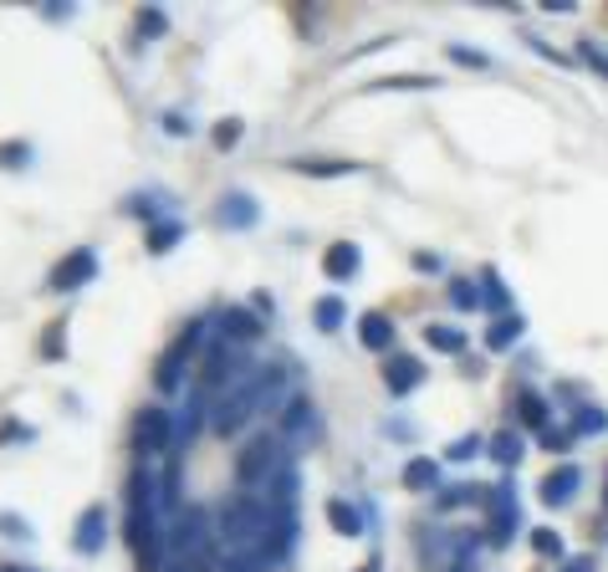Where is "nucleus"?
Here are the masks:
<instances>
[{
	"mask_svg": "<svg viewBox=\"0 0 608 572\" xmlns=\"http://www.w3.org/2000/svg\"><path fill=\"white\" fill-rule=\"evenodd\" d=\"M215 547H221L225 572H267L282 562V537H277V512L267 496H236L225 501L215 521Z\"/></svg>",
	"mask_w": 608,
	"mask_h": 572,
	"instance_id": "1",
	"label": "nucleus"
},
{
	"mask_svg": "<svg viewBox=\"0 0 608 572\" xmlns=\"http://www.w3.org/2000/svg\"><path fill=\"white\" fill-rule=\"evenodd\" d=\"M169 496L164 481L149 466L128 475V547H134L138 572H164V527H159V501Z\"/></svg>",
	"mask_w": 608,
	"mask_h": 572,
	"instance_id": "2",
	"label": "nucleus"
},
{
	"mask_svg": "<svg viewBox=\"0 0 608 572\" xmlns=\"http://www.w3.org/2000/svg\"><path fill=\"white\" fill-rule=\"evenodd\" d=\"M286 466H292V460H286L282 440H277V435H256V440L240 450V460H236V481L246 485V496H251V491L267 496V485L277 481Z\"/></svg>",
	"mask_w": 608,
	"mask_h": 572,
	"instance_id": "3",
	"label": "nucleus"
},
{
	"mask_svg": "<svg viewBox=\"0 0 608 572\" xmlns=\"http://www.w3.org/2000/svg\"><path fill=\"white\" fill-rule=\"evenodd\" d=\"M200 343H205V323H190L174 343H169V352L159 358V373H154L159 394H174L179 383L190 379V358H194V348H200Z\"/></svg>",
	"mask_w": 608,
	"mask_h": 572,
	"instance_id": "4",
	"label": "nucleus"
},
{
	"mask_svg": "<svg viewBox=\"0 0 608 572\" xmlns=\"http://www.w3.org/2000/svg\"><path fill=\"white\" fill-rule=\"evenodd\" d=\"M210 542H215L210 516L200 512V506H190V512L179 516V527H174V562H205V547Z\"/></svg>",
	"mask_w": 608,
	"mask_h": 572,
	"instance_id": "5",
	"label": "nucleus"
},
{
	"mask_svg": "<svg viewBox=\"0 0 608 572\" xmlns=\"http://www.w3.org/2000/svg\"><path fill=\"white\" fill-rule=\"evenodd\" d=\"M169 445H174V419H169V410H138V425H134V450H138V460L164 456Z\"/></svg>",
	"mask_w": 608,
	"mask_h": 572,
	"instance_id": "6",
	"label": "nucleus"
},
{
	"mask_svg": "<svg viewBox=\"0 0 608 572\" xmlns=\"http://www.w3.org/2000/svg\"><path fill=\"white\" fill-rule=\"evenodd\" d=\"M486 506H491V527H486L491 547H506L511 537H517V527H521L517 491H511V481H506V485H491V491H486Z\"/></svg>",
	"mask_w": 608,
	"mask_h": 572,
	"instance_id": "7",
	"label": "nucleus"
},
{
	"mask_svg": "<svg viewBox=\"0 0 608 572\" xmlns=\"http://www.w3.org/2000/svg\"><path fill=\"white\" fill-rule=\"evenodd\" d=\"M98 277V256L88 246H77L72 256H61L57 271H52V292H77V287H88Z\"/></svg>",
	"mask_w": 608,
	"mask_h": 572,
	"instance_id": "8",
	"label": "nucleus"
},
{
	"mask_svg": "<svg viewBox=\"0 0 608 572\" xmlns=\"http://www.w3.org/2000/svg\"><path fill=\"white\" fill-rule=\"evenodd\" d=\"M578 485H583V470L567 460V466H558L552 475H542V485H537V496H542V506H573V496H578Z\"/></svg>",
	"mask_w": 608,
	"mask_h": 572,
	"instance_id": "9",
	"label": "nucleus"
},
{
	"mask_svg": "<svg viewBox=\"0 0 608 572\" xmlns=\"http://www.w3.org/2000/svg\"><path fill=\"white\" fill-rule=\"evenodd\" d=\"M419 383H425V363H419V358H409V352H394V358L384 363V389L394 399L415 394Z\"/></svg>",
	"mask_w": 608,
	"mask_h": 572,
	"instance_id": "10",
	"label": "nucleus"
},
{
	"mask_svg": "<svg viewBox=\"0 0 608 572\" xmlns=\"http://www.w3.org/2000/svg\"><path fill=\"white\" fill-rule=\"evenodd\" d=\"M215 221H221L225 231H251V225L261 221V205H256L251 194L230 190V194H221V210H215Z\"/></svg>",
	"mask_w": 608,
	"mask_h": 572,
	"instance_id": "11",
	"label": "nucleus"
},
{
	"mask_svg": "<svg viewBox=\"0 0 608 572\" xmlns=\"http://www.w3.org/2000/svg\"><path fill=\"white\" fill-rule=\"evenodd\" d=\"M103 537H108V516H103V506H88V512L77 516V537H72V547L82 552V558H92V552L103 547Z\"/></svg>",
	"mask_w": 608,
	"mask_h": 572,
	"instance_id": "12",
	"label": "nucleus"
},
{
	"mask_svg": "<svg viewBox=\"0 0 608 572\" xmlns=\"http://www.w3.org/2000/svg\"><path fill=\"white\" fill-rule=\"evenodd\" d=\"M261 338V317L246 307H225L221 312V343H256Z\"/></svg>",
	"mask_w": 608,
	"mask_h": 572,
	"instance_id": "13",
	"label": "nucleus"
},
{
	"mask_svg": "<svg viewBox=\"0 0 608 572\" xmlns=\"http://www.w3.org/2000/svg\"><path fill=\"white\" fill-rule=\"evenodd\" d=\"M358 266H363L358 246L353 240H338V246H327V256H323V277L327 281H348V277H358Z\"/></svg>",
	"mask_w": 608,
	"mask_h": 572,
	"instance_id": "14",
	"label": "nucleus"
},
{
	"mask_svg": "<svg viewBox=\"0 0 608 572\" xmlns=\"http://www.w3.org/2000/svg\"><path fill=\"white\" fill-rule=\"evenodd\" d=\"M282 429H286V440H307L312 429H317V414H312V404L302 394H292L282 404Z\"/></svg>",
	"mask_w": 608,
	"mask_h": 572,
	"instance_id": "15",
	"label": "nucleus"
},
{
	"mask_svg": "<svg viewBox=\"0 0 608 572\" xmlns=\"http://www.w3.org/2000/svg\"><path fill=\"white\" fill-rule=\"evenodd\" d=\"M517 419L527 429H537V435H542V429L552 425V404L542 394H532V389H521V394H517Z\"/></svg>",
	"mask_w": 608,
	"mask_h": 572,
	"instance_id": "16",
	"label": "nucleus"
},
{
	"mask_svg": "<svg viewBox=\"0 0 608 572\" xmlns=\"http://www.w3.org/2000/svg\"><path fill=\"white\" fill-rule=\"evenodd\" d=\"M327 521H333V531H338V537H363V512H358L353 501L333 496V501H327Z\"/></svg>",
	"mask_w": 608,
	"mask_h": 572,
	"instance_id": "17",
	"label": "nucleus"
},
{
	"mask_svg": "<svg viewBox=\"0 0 608 572\" xmlns=\"http://www.w3.org/2000/svg\"><path fill=\"white\" fill-rule=\"evenodd\" d=\"M358 343L373 352H384L394 343V323H389L384 312H363V323H358Z\"/></svg>",
	"mask_w": 608,
	"mask_h": 572,
	"instance_id": "18",
	"label": "nucleus"
},
{
	"mask_svg": "<svg viewBox=\"0 0 608 572\" xmlns=\"http://www.w3.org/2000/svg\"><path fill=\"white\" fill-rule=\"evenodd\" d=\"M297 175H312V179H342V175H358L353 159H297L292 164Z\"/></svg>",
	"mask_w": 608,
	"mask_h": 572,
	"instance_id": "19",
	"label": "nucleus"
},
{
	"mask_svg": "<svg viewBox=\"0 0 608 572\" xmlns=\"http://www.w3.org/2000/svg\"><path fill=\"white\" fill-rule=\"evenodd\" d=\"M486 491H491V485H446V491L435 496V506H440V512H455V506H481V501H486Z\"/></svg>",
	"mask_w": 608,
	"mask_h": 572,
	"instance_id": "20",
	"label": "nucleus"
},
{
	"mask_svg": "<svg viewBox=\"0 0 608 572\" xmlns=\"http://www.w3.org/2000/svg\"><path fill=\"white\" fill-rule=\"evenodd\" d=\"M312 323L323 327V333H338L348 323V302L342 296H317V307H312Z\"/></svg>",
	"mask_w": 608,
	"mask_h": 572,
	"instance_id": "21",
	"label": "nucleus"
},
{
	"mask_svg": "<svg viewBox=\"0 0 608 572\" xmlns=\"http://www.w3.org/2000/svg\"><path fill=\"white\" fill-rule=\"evenodd\" d=\"M425 343H430L435 352H465V327L430 323V327H425Z\"/></svg>",
	"mask_w": 608,
	"mask_h": 572,
	"instance_id": "22",
	"label": "nucleus"
},
{
	"mask_svg": "<svg viewBox=\"0 0 608 572\" xmlns=\"http://www.w3.org/2000/svg\"><path fill=\"white\" fill-rule=\"evenodd\" d=\"M521 327H527V323H521L517 312H506V317H496V327L486 333V348H491V352H506L511 343L521 338Z\"/></svg>",
	"mask_w": 608,
	"mask_h": 572,
	"instance_id": "23",
	"label": "nucleus"
},
{
	"mask_svg": "<svg viewBox=\"0 0 608 572\" xmlns=\"http://www.w3.org/2000/svg\"><path fill=\"white\" fill-rule=\"evenodd\" d=\"M486 456L496 460V466H502V470H511L521 456H527V450H521V435H511V429H502V435L491 440V450H486Z\"/></svg>",
	"mask_w": 608,
	"mask_h": 572,
	"instance_id": "24",
	"label": "nucleus"
},
{
	"mask_svg": "<svg viewBox=\"0 0 608 572\" xmlns=\"http://www.w3.org/2000/svg\"><path fill=\"white\" fill-rule=\"evenodd\" d=\"M440 481V466H435V460H409V466H404V485H409V491H430V485Z\"/></svg>",
	"mask_w": 608,
	"mask_h": 572,
	"instance_id": "25",
	"label": "nucleus"
},
{
	"mask_svg": "<svg viewBox=\"0 0 608 572\" xmlns=\"http://www.w3.org/2000/svg\"><path fill=\"white\" fill-rule=\"evenodd\" d=\"M179 235H184V225H179V221H154V225H149V250H154V256L174 250V246H179Z\"/></svg>",
	"mask_w": 608,
	"mask_h": 572,
	"instance_id": "26",
	"label": "nucleus"
},
{
	"mask_svg": "<svg viewBox=\"0 0 608 572\" xmlns=\"http://www.w3.org/2000/svg\"><path fill=\"white\" fill-rule=\"evenodd\" d=\"M573 429H578V435H604L608 414L598 410V404H578V410H573Z\"/></svg>",
	"mask_w": 608,
	"mask_h": 572,
	"instance_id": "27",
	"label": "nucleus"
},
{
	"mask_svg": "<svg viewBox=\"0 0 608 572\" xmlns=\"http://www.w3.org/2000/svg\"><path fill=\"white\" fill-rule=\"evenodd\" d=\"M373 88L384 92H419V88H435V77H419V72H399V77H379Z\"/></svg>",
	"mask_w": 608,
	"mask_h": 572,
	"instance_id": "28",
	"label": "nucleus"
},
{
	"mask_svg": "<svg viewBox=\"0 0 608 572\" xmlns=\"http://www.w3.org/2000/svg\"><path fill=\"white\" fill-rule=\"evenodd\" d=\"M578 61H588V67H594V72L608 82V52H604V42H594V36H583V42H578Z\"/></svg>",
	"mask_w": 608,
	"mask_h": 572,
	"instance_id": "29",
	"label": "nucleus"
},
{
	"mask_svg": "<svg viewBox=\"0 0 608 572\" xmlns=\"http://www.w3.org/2000/svg\"><path fill=\"white\" fill-rule=\"evenodd\" d=\"M450 302H455L460 312H475V307H481V287H475V281H465V277L450 281Z\"/></svg>",
	"mask_w": 608,
	"mask_h": 572,
	"instance_id": "30",
	"label": "nucleus"
},
{
	"mask_svg": "<svg viewBox=\"0 0 608 572\" xmlns=\"http://www.w3.org/2000/svg\"><path fill=\"white\" fill-rule=\"evenodd\" d=\"M481 287H486V292H481V302H486V307H496L506 317V287H502V277H496V271H481Z\"/></svg>",
	"mask_w": 608,
	"mask_h": 572,
	"instance_id": "31",
	"label": "nucleus"
},
{
	"mask_svg": "<svg viewBox=\"0 0 608 572\" xmlns=\"http://www.w3.org/2000/svg\"><path fill=\"white\" fill-rule=\"evenodd\" d=\"M532 547L542 552V558H558V562H563V537H558V531H548V527L532 531Z\"/></svg>",
	"mask_w": 608,
	"mask_h": 572,
	"instance_id": "32",
	"label": "nucleus"
},
{
	"mask_svg": "<svg viewBox=\"0 0 608 572\" xmlns=\"http://www.w3.org/2000/svg\"><path fill=\"white\" fill-rule=\"evenodd\" d=\"M537 440H542V450H552V456H563L567 445H573V429H558V425H548V429H542V435H537Z\"/></svg>",
	"mask_w": 608,
	"mask_h": 572,
	"instance_id": "33",
	"label": "nucleus"
},
{
	"mask_svg": "<svg viewBox=\"0 0 608 572\" xmlns=\"http://www.w3.org/2000/svg\"><path fill=\"white\" fill-rule=\"evenodd\" d=\"M164 31H169L164 11H138V36H164Z\"/></svg>",
	"mask_w": 608,
	"mask_h": 572,
	"instance_id": "34",
	"label": "nucleus"
},
{
	"mask_svg": "<svg viewBox=\"0 0 608 572\" xmlns=\"http://www.w3.org/2000/svg\"><path fill=\"white\" fill-rule=\"evenodd\" d=\"M471 456H481V440H475V435H460V440H450L446 460H471Z\"/></svg>",
	"mask_w": 608,
	"mask_h": 572,
	"instance_id": "35",
	"label": "nucleus"
},
{
	"mask_svg": "<svg viewBox=\"0 0 608 572\" xmlns=\"http://www.w3.org/2000/svg\"><path fill=\"white\" fill-rule=\"evenodd\" d=\"M240 144V123L236 117H225L221 128H215V148H236Z\"/></svg>",
	"mask_w": 608,
	"mask_h": 572,
	"instance_id": "36",
	"label": "nucleus"
},
{
	"mask_svg": "<svg viewBox=\"0 0 608 572\" xmlns=\"http://www.w3.org/2000/svg\"><path fill=\"white\" fill-rule=\"evenodd\" d=\"M450 61H465V67H486V57H481V52H471V46H450Z\"/></svg>",
	"mask_w": 608,
	"mask_h": 572,
	"instance_id": "37",
	"label": "nucleus"
},
{
	"mask_svg": "<svg viewBox=\"0 0 608 572\" xmlns=\"http://www.w3.org/2000/svg\"><path fill=\"white\" fill-rule=\"evenodd\" d=\"M558 572H594V558H563Z\"/></svg>",
	"mask_w": 608,
	"mask_h": 572,
	"instance_id": "38",
	"label": "nucleus"
},
{
	"mask_svg": "<svg viewBox=\"0 0 608 572\" xmlns=\"http://www.w3.org/2000/svg\"><path fill=\"white\" fill-rule=\"evenodd\" d=\"M164 128H169V133H179V138H184V133H190V123H184V117H179V113H169V117H164Z\"/></svg>",
	"mask_w": 608,
	"mask_h": 572,
	"instance_id": "39",
	"label": "nucleus"
},
{
	"mask_svg": "<svg viewBox=\"0 0 608 572\" xmlns=\"http://www.w3.org/2000/svg\"><path fill=\"white\" fill-rule=\"evenodd\" d=\"M42 352H46V358H57V352H61V333H46V343H42Z\"/></svg>",
	"mask_w": 608,
	"mask_h": 572,
	"instance_id": "40",
	"label": "nucleus"
},
{
	"mask_svg": "<svg viewBox=\"0 0 608 572\" xmlns=\"http://www.w3.org/2000/svg\"><path fill=\"white\" fill-rule=\"evenodd\" d=\"M169 572H210V562H174Z\"/></svg>",
	"mask_w": 608,
	"mask_h": 572,
	"instance_id": "41",
	"label": "nucleus"
},
{
	"mask_svg": "<svg viewBox=\"0 0 608 572\" xmlns=\"http://www.w3.org/2000/svg\"><path fill=\"white\" fill-rule=\"evenodd\" d=\"M446 572H475V568H471V558H455V562H450V568H446Z\"/></svg>",
	"mask_w": 608,
	"mask_h": 572,
	"instance_id": "42",
	"label": "nucleus"
},
{
	"mask_svg": "<svg viewBox=\"0 0 608 572\" xmlns=\"http://www.w3.org/2000/svg\"><path fill=\"white\" fill-rule=\"evenodd\" d=\"M379 568H384V558H379V552H373V558L363 562V568H358V572H379Z\"/></svg>",
	"mask_w": 608,
	"mask_h": 572,
	"instance_id": "43",
	"label": "nucleus"
},
{
	"mask_svg": "<svg viewBox=\"0 0 608 572\" xmlns=\"http://www.w3.org/2000/svg\"><path fill=\"white\" fill-rule=\"evenodd\" d=\"M604 521H608V496H604Z\"/></svg>",
	"mask_w": 608,
	"mask_h": 572,
	"instance_id": "44",
	"label": "nucleus"
},
{
	"mask_svg": "<svg viewBox=\"0 0 608 572\" xmlns=\"http://www.w3.org/2000/svg\"><path fill=\"white\" fill-rule=\"evenodd\" d=\"M11 572H31V568H11Z\"/></svg>",
	"mask_w": 608,
	"mask_h": 572,
	"instance_id": "45",
	"label": "nucleus"
}]
</instances>
